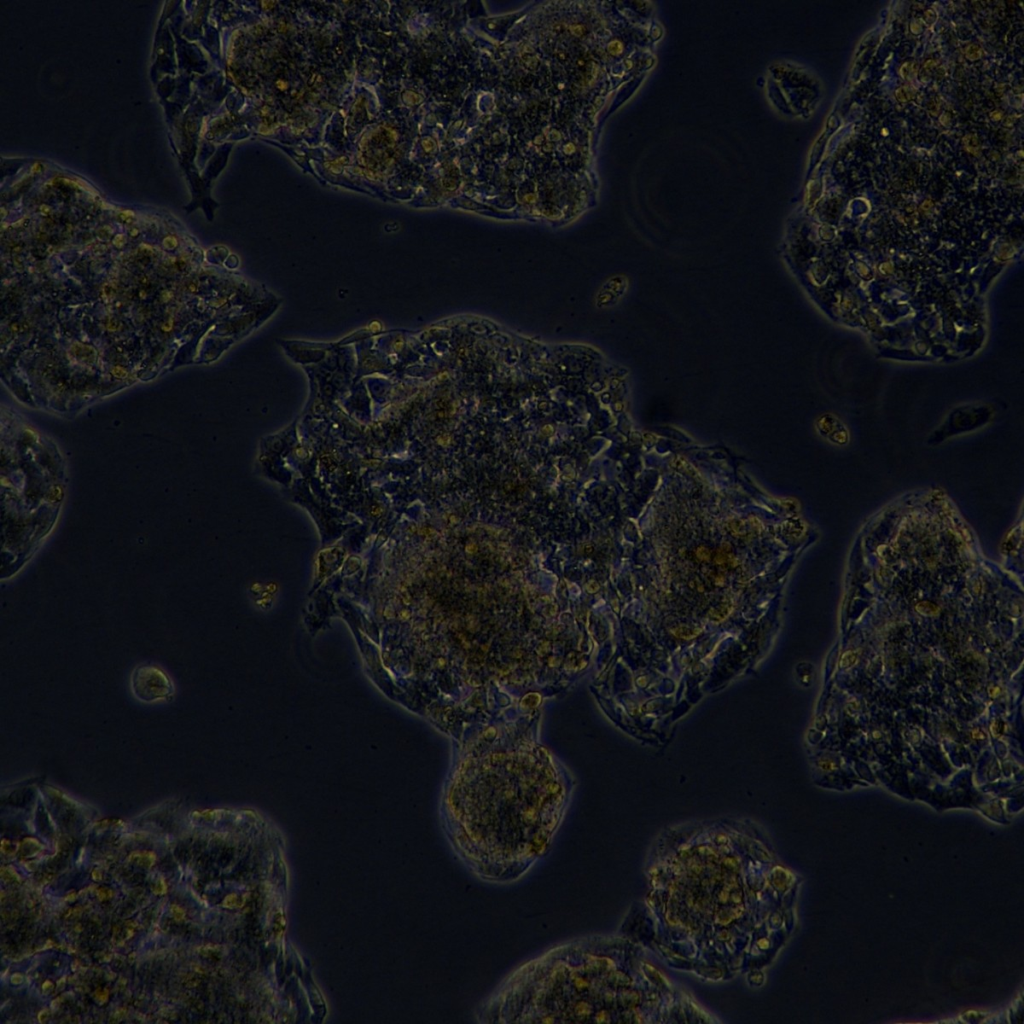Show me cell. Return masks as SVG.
<instances>
[{
	"label": "cell",
	"instance_id": "2",
	"mask_svg": "<svg viewBox=\"0 0 1024 1024\" xmlns=\"http://www.w3.org/2000/svg\"><path fill=\"white\" fill-rule=\"evenodd\" d=\"M130 686L135 698L146 703L165 700L174 692L168 675L155 666L136 668L131 675Z\"/></svg>",
	"mask_w": 1024,
	"mask_h": 1024
},
{
	"label": "cell",
	"instance_id": "1",
	"mask_svg": "<svg viewBox=\"0 0 1024 1024\" xmlns=\"http://www.w3.org/2000/svg\"><path fill=\"white\" fill-rule=\"evenodd\" d=\"M504 756V755H503ZM504 756L496 776L466 770L449 800L447 839L457 857L484 881H517L545 854L563 815L565 794L553 769Z\"/></svg>",
	"mask_w": 1024,
	"mask_h": 1024
}]
</instances>
